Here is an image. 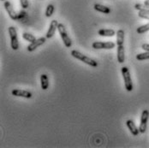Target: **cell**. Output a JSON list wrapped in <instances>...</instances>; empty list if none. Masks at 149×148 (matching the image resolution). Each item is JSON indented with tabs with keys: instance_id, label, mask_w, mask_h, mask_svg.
Masks as SVG:
<instances>
[{
	"instance_id": "cell-1",
	"label": "cell",
	"mask_w": 149,
	"mask_h": 148,
	"mask_svg": "<svg viewBox=\"0 0 149 148\" xmlns=\"http://www.w3.org/2000/svg\"><path fill=\"white\" fill-rule=\"evenodd\" d=\"M124 38H125V33L123 29L118 30L117 32V44H118V62L119 63H123L125 61V50H124Z\"/></svg>"
},
{
	"instance_id": "cell-2",
	"label": "cell",
	"mask_w": 149,
	"mask_h": 148,
	"mask_svg": "<svg viewBox=\"0 0 149 148\" xmlns=\"http://www.w3.org/2000/svg\"><path fill=\"white\" fill-rule=\"evenodd\" d=\"M71 56L76 58V59L80 60L83 63H85L86 64L89 65V66H92V67H97L99 65V63H97V61H95L94 59H92L91 58H88V56L82 54L81 52L76 51V50H73L71 51Z\"/></svg>"
},
{
	"instance_id": "cell-3",
	"label": "cell",
	"mask_w": 149,
	"mask_h": 148,
	"mask_svg": "<svg viewBox=\"0 0 149 148\" xmlns=\"http://www.w3.org/2000/svg\"><path fill=\"white\" fill-rule=\"evenodd\" d=\"M121 71H122V75H123V81H124L125 89L127 90V92H131L134 88V87H133V82H132V79H131V75L130 73L129 68L123 67L121 69Z\"/></svg>"
},
{
	"instance_id": "cell-4",
	"label": "cell",
	"mask_w": 149,
	"mask_h": 148,
	"mask_svg": "<svg viewBox=\"0 0 149 148\" xmlns=\"http://www.w3.org/2000/svg\"><path fill=\"white\" fill-rule=\"evenodd\" d=\"M58 33H59L60 36L62 38V40H63L64 45L66 47H68V48L71 47V45H72V40H71V39L68 35V33L66 31L65 26L63 24H62V23H59L58 24Z\"/></svg>"
},
{
	"instance_id": "cell-5",
	"label": "cell",
	"mask_w": 149,
	"mask_h": 148,
	"mask_svg": "<svg viewBox=\"0 0 149 148\" xmlns=\"http://www.w3.org/2000/svg\"><path fill=\"white\" fill-rule=\"evenodd\" d=\"M9 34L10 37V46L14 51H17L19 49V41L17 37V31L15 27L9 28Z\"/></svg>"
},
{
	"instance_id": "cell-6",
	"label": "cell",
	"mask_w": 149,
	"mask_h": 148,
	"mask_svg": "<svg viewBox=\"0 0 149 148\" xmlns=\"http://www.w3.org/2000/svg\"><path fill=\"white\" fill-rule=\"evenodd\" d=\"M149 118V111L148 110H144L141 113V122L139 126V131L141 133H144L147 131L148 128V122Z\"/></svg>"
},
{
	"instance_id": "cell-7",
	"label": "cell",
	"mask_w": 149,
	"mask_h": 148,
	"mask_svg": "<svg viewBox=\"0 0 149 148\" xmlns=\"http://www.w3.org/2000/svg\"><path fill=\"white\" fill-rule=\"evenodd\" d=\"M115 43L113 42H111V41H108V42H100V41H96V42H93L92 46L93 49H96V50H100V49H106V50H109V49H113L115 47Z\"/></svg>"
},
{
	"instance_id": "cell-8",
	"label": "cell",
	"mask_w": 149,
	"mask_h": 148,
	"mask_svg": "<svg viewBox=\"0 0 149 148\" xmlns=\"http://www.w3.org/2000/svg\"><path fill=\"white\" fill-rule=\"evenodd\" d=\"M58 24H59V23H58V21H56V20H52V21L51 22L49 29H48L47 33H46V35H45V38H46V39H51V38H52V36L55 34L56 31L58 29Z\"/></svg>"
},
{
	"instance_id": "cell-9",
	"label": "cell",
	"mask_w": 149,
	"mask_h": 148,
	"mask_svg": "<svg viewBox=\"0 0 149 148\" xmlns=\"http://www.w3.org/2000/svg\"><path fill=\"white\" fill-rule=\"evenodd\" d=\"M45 41H46V38H44V37L39 38V39H37L34 42H33V43H31L30 44H29L28 47H27V50H28L29 51H33L36 50L39 46H40V45L45 44Z\"/></svg>"
},
{
	"instance_id": "cell-10",
	"label": "cell",
	"mask_w": 149,
	"mask_h": 148,
	"mask_svg": "<svg viewBox=\"0 0 149 148\" xmlns=\"http://www.w3.org/2000/svg\"><path fill=\"white\" fill-rule=\"evenodd\" d=\"M12 95L15 97H22L25 99H31L32 98V93L29 91L27 90H21V89H13L11 92Z\"/></svg>"
},
{
	"instance_id": "cell-11",
	"label": "cell",
	"mask_w": 149,
	"mask_h": 148,
	"mask_svg": "<svg viewBox=\"0 0 149 148\" xmlns=\"http://www.w3.org/2000/svg\"><path fill=\"white\" fill-rule=\"evenodd\" d=\"M3 6H4V8H5L7 13L9 14L10 17L12 20H16V19L18 18V15H17L16 12L15 11V10L13 9L11 3H10L9 1H5L4 3H3Z\"/></svg>"
},
{
	"instance_id": "cell-12",
	"label": "cell",
	"mask_w": 149,
	"mask_h": 148,
	"mask_svg": "<svg viewBox=\"0 0 149 148\" xmlns=\"http://www.w3.org/2000/svg\"><path fill=\"white\" fill-rule=\"evenodd\" d=\"M126 125H127L128 129H130V133H132L133 135L136 136V135H138V134H139V133H140L139 129L135 126L134 122L132 121V120H128V121L126 122Z\"/></svg>"
},
{
	"instance_id": "cell-13",
	"label": "cell",
	"mask_w": 149,
	"mask_h": 148,
	"mask_svg": "<svg viewBox=\"0 0 149 148\" xmlns=\"http://www.w3.org/2000/svg\"><path fill=\"white\" fill-rule=\"evenodd\" d=\"M93 8L96 11H99V12H101L104 14H110L111 13V9L109 7H106V6L100 4V3H95Z\"/></svg>"
},
{
	"instance_id": "cell-14",
	"label": "cell",
	"mask_w": 149,
	"mask_h": 148,
	"mask_svg": "<svg viewBox=\"0 0 149 148\" xmlns=\"http://www.w3.org/2000/svg\"><path fill=\"white\" fill-rule=\"evenodd\" d=\"M98 34L103 37H113L116 34V32L113 29H100L98 31Z\"/></svg>"
},
{
	"instance_id": "cell-15",
	"label": "cell",
	"mask_w": 149,
	"mask_h": 148,
	"mask_svg": "<svg viewBox=\"0 0 149 148\" xmlns=\"http://www.w3.org/2000/svg\"><path fill=\"white\" fill-rule=\"evenodd\" d=\"M40 84H41V88L43 90H47L49 88V79L47 74H42L40 75Z\"/></svg>"
},
{
	"instance_id": "cell-16",
	"label": "cell",
	"mask_w": 149,
	"mask_h": 148,
	"mask_svg": "<svg viewBox=\"0 0 149 148\" xmlns=\"http://www.w3.org/2000/svg\"><path fill=\"white\" fill-rule=\"evenodd\" d=\"M22 38H23L25 40H27V41H29V42H31V43H33V42H34V41L36 40V38H35L33 34L29 33H22Z\"/></svg>"
},
{
	"instance_id": "cell-17",
	"label": "cell",
	"mask_w": 149,
	"mask_h": 148,
	"mask_svg": "<svg viewBox=\"0 0 149 148\" xmlns=\"http://www.w3.org/2000/svg\"><path fill=\"white\" fill-rule=\"evenodd\" d=\"M136 59L139 61H143V60L149 59V51H146L143 53H140L136 55Z\"/></svg>"
},
{
	"instance_id": "cell-18",
	"label": "cell",
	"mask_w": 149,
	"mask_h": 148,
	"mask_svg": "<svg viewBox=\"0 0 149 148\" xmlns=\"http://www.w3.org/2000/svg\"><path fill=\"white\" fill-rule=\"evenodd\" d=\"M148 31H149V22L148 23H147V24H145V25H143V26L139 27V28L136 29V32H137L138 33H140V34H142V33H146V32H148Z\"/></svg>"
},
{
	"instance_id": "cell-19",
	"label": "cell",
	"mask_w": 149,
	"mask_h": 148,
	"mask_svg": "<svg viewBox=\"0 0 149 148\" xmlns=\"http://www.w3.org/2000/svg\"><path fill=\"white\" fill-rule=\"evenodd\" d=\"M53 12H54V6L52 4H49L46 8V10H45V16L51 17L53 15Z\"/></svg>"
},
{
	"instance_id": "cell-20",
	"label": "cell",
	"mask_w": 149,
	"mask_h": 148,
	"mask_svg": "<svg viewBox=\"0 0 149 148\" xmlns=\"http://www.w3.org/2000/svg\"><path fill=\"white\" fill-rule=\"evenodd\" d=\"M134 9L137 10H143L145 9H149V6L146 5V4H141V3H136L134 4Z\"/></svg>"
},
{
	"instance_id": "cell-21",
	"label": "cell",
	"mask_w": 149,
	"mask_h": 148,
	"mask_svg": "<svg viewBox=\"0 0 149 148\" xmlns=\"http://www.w3.org/2000/svg\"><path fill=\"white\" fill-rule=\"evenodd\" d=\"M139 17L142 18V19H146V20H149V13L146 12V11H142V10H140L139 13H138Z\"/></svg>"
},
{
	"instance_id": "cell-22",
	"label": "cell",
	"mask_w": 149,
	"mask_h": 148,
	"mask_svg": "<svg viewBox=\"0 0 149 148\" xmlns=\"http://www.w3.org/2000/svg\"><path fill=\"white\" fill-rule=\"evenodd\" d=\"M20 3H21L22 8H23V9H28L29 6V3L28 0H20Z\"/></svg>"
},
{
	"instance_id": "cell-23",
	"label": "cell",
	"mask_w": 149,
	"mask_h": 148,
	"mask_svg": "<svg viewBox=\"0 0 149 148\" xmlns=\"http://www.w3.org/2000/svg\"><path fill=\"white\" fill-rule=\"evenodd\" d=\"M141 49L146 51H149V44H143L141 45Z\"/></svg>"
},
{
	"instance_id": "cell-24",
	"label": "cell",
	"mask_w": 149,
	"mask_h": 148,
	"mask_svg": "<svg viewBox=\"0 0 149 148\" xmlns=\"http://www.w3.org/2000/svg\"><path fill=\"white\" fill-rule=\"evenodd\" d=\"M144 4H146V5L149 6V0H145V2H144Z\"/></svg>"
},
{
	"instance_id": "cell-25",
	"label": "cell",
	"mask_w": 149,
	"mask_h": 148,
	"mask_svg": "<svg viewBox=\"0 0 149 148\" xmlns=\"http://www.w3.org/2000/svg\"><path fill=\"white\" fill-rule=\"evenodd\" d=\"M1 1H5V0H1Z\"/></svg>"
}]
</instances>
